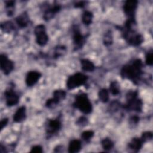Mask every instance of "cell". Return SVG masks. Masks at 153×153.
<instances>
[{
  "label": "cell",
  "instance_id": "6da1fadb",
  "mask_svg": "<svg viewBox=\"0 0 153 153\" xmlns=\"http://www.w3.org/2000/svg\"><path fill=\"white\" fill-rule=\"evenodd\" d=\"M143 63L141 60L136 59L131 64H128L123 67L121 70V75L123 78L131 80L133 82H137L142 74Z\"/></svg>",
  "mask_w": 153,
  "mask_h": 153
},
{
  "label": "cell",
  "instance_id": "7a4b0ae2",
  "mask_svg": "<svg viewBox=\"0 0 153 153\" xmlns=\"http://www.w3.org/2000/svg\"><path fill=\"white\" fill-rule=\"evenodd\" d=\"M73 105L84 114H90L92 111L91 103L85 93L78 94L75 97Z\"/></svg>",
  "mask_w": 153,
  "mask_h": 153
},
{
  "label": "cell",
  "instance_id": "3957f363",
  "mask_svg": "<svg viewBox=\"0 0 153 153\" xmlns=\"http://www.w3.org/2000/svg\"><path fill=\"white\" fill-rule=\"evenodd\" d=\"M127 103L124 106L126 109L140 112L142 109V102L137 98V93L135 91H130L126 94Z\"/></svg>",
  "mask_w": 153,
  "mask_h": 153
},
{
  "label": "cell",
  "instance_id": "277c9868",
  "mask_svg": "<svg viewBox=\"0 0 153 153\" xmlns=\"http://www.w3.org/2000/svg\"><path fill=\"white\" fill-rule=\"evenodd\" d=\"M123 35L128 44L133 46H137L143 41V36L137 33L134 29L123 28Z\"/></svg>",
  "mask_w": 153,
  "mask_h": 153
},
{
  "label": "cell",
  "instance_id": "5b68a950",
  "mask_svg": "<svg viewBox=\"0 0 153 153\" xmlns=\"http://www.w3.org/2000/svg\"><path fill=\"white\" fill-rule=\"evenodd\" d=\"M88 77L87 75L82 73H76L71 75L66 82V86L68 89L71 90L84 85L87 81Z\"/></svg>",
  "mask_w": 153,
  "mask_h": 153
},
{
  "label": "cell",
  "instance_id": "8992f818",
  "mask_svg": "<svg viewBox=\"0 0 153 153\" xmlns=\"http://www.w3.org/2000/svg\"><path fill=\"white\" fill-rule=\"evenodd\" d=\"M36 41L40 46L45 45L48 41V36L45 32V27L43 25H37L34 30Z\"/></svg>",
  "mask_w": 153,
  "mask_h": 153
},
{
  "label": "cell",
  "instance_id": "52a82bcc",
  "mask_svg": "<svg viewBox=\"0 0 153 153\" xmlns=\"http://www.w3.org/2000/svg\"><path fill=\"white\" fill-rule=\"evenodd\" d=\"M137 6V1L136 0H128L125 2L123 5V10L128 19H134Z\"/></svg>",
  "mask_w": 153,
  "mask_h": 153
},
{
  "label": "cell",
  "instance_id": "ba28073f",
  "mask_svg": "<svg viewBox=\"0 0 153 153\" xmlns=\"http://www.w3.org/2000/svg\"><path fill=\"white\" fill-rule=\"evenodd\" d=\"M0 66L5 75H8L14 69L13 62L9 60L6 55L2 54L0 56Z\"/></svg>",
  "mask_w": 153,
  "mask_h": 153
},
{
  "label": "cell",
  "instance_id": "9c48e42d",
  "mask_svg": "<svg viewBox=\"0 0 153 153\" xmlns=\"http://www.w3.org/2000/svg\"><path fill=\"white\" fill-rule=\"evenodd\" d=\"M6 104L8 106H13L18 103L19 97L12 88H8L4 93Z\"/></svg>",
  "mask_w": 153,
  "mask_h": 153
},
{
  "label": "cell",
  "instance_id": "30bf717a",
  "mask_svg": "<svg viewBox=\"0 0 153 153\" xmlns=\"http://www.w3.org/2000/svg\"><path fill=\"white\" fill-rule=\"evenodd\" d=\"M73 41L76 48L82 47L84 44V38L77 27H75L73 29Z\"/></svg>",
  "mask_w": 153,
  "mask_h": 153
},
{
  "label": "cell",
  "instance_id": "8fae6325",
  "mask_svg": "<svg viewBox=\"0 0 153 153\" xmlns=\"http://www.w3.org/2000/svg\"><path fill=\"white\" fill-rule=\"evenodd\" d=\"M41 74L37 71H30L26 77V83L27 86L31 87L35 85L39 79Z\"/></svg>",
  "mask_w": 153,
  "mask_h": 153
},
{
  "label": "cell",
  "instance_id": "7c38bea8",
  "mask_svg": "<svg viewBox=\"0 0 153 153\" xmlns=\"http://www.w3.org/2000/svg\"><path fill=\"white\" fill-rule=\"evenodd\" d=\"M61 126V123L59 120H50L46 128L47 133L50 134H54L60 129Z\"/></svg>",
  "mask_w": 153,
  "mask_h": 153
},
{
  "label": "cell",
  "instance_id": "4fadbf2b",
  "mask_svg": "<svg viewBox=\"0 0 153 153\" xmlns=\"http://www.w3.org/2000/svg\"><path fill=\"white\" fill-rule=\"evenodd\" d=\"M60 6L59 5H54L53 7H51L47 9L44 13L43 17L45 20H49L51 19L54 15L60 11Z\"/></svg>",
  "mask_w": 153,
  "mask_h": 153
},
{
  "label": "cell",
  "instance_id": "5bb4252c",
  "mask_svg": "<svg viewBox=\"0 0 153 153\" xmlns=\"http://www.w3.org/2000/svg\"><path fill=\"white\" fill-rule=\"evenodd\" d=\"M26 118V108L21 106L17 109L13 116V121L16 123H20Z\"/></svg>",
  "mask_w": 153,
  "mask_h": 153
},
{
  "label": "cell",
  "instance_id": "9a60e30c",
  "mask_svg": "<svg viewBox=\"0 0 153 153\" xmlns=\"http://www.w3.org/2000/svg\"><path fill=\"white\" fill-rule=\"evenodd\" d=\"M143 142L140 138L134 137L128 143V147L130 149L134 152H138L142 148Z\"/></svg>",
  "mask_w": 153,
  "mask_h": 153
},
{
  "label": "cell",
  "instance_id": "2e32d148",
  "mask_svg": "<svg viewBox=\"0 0 153 153\" xmlns=\"http://www.w3.org/2000/svg\"><path fill=\"white\" fill-rule=\"evenodd\" d=\"M81 149V143L79 140L74 139L70 142L68 146V151L71 153L78 152Z\"/></svg>",
  "mask_w": 153,
  "mask_h": 153
},
{
  "label": "cell",
  "instance_id": "e0dca14e",
  "mask_svg": "<svg viewBox=\"0 0 153 153\" xmlns=\"http://www.w3.org/2000/svg\"><path fill=\"white\" fill-rule=\"evenodd\" d=\"M16 21L19 26L20 27H25L27 26L29 18L26 13H23L16 19Z\"/></svg>",
  "mask_w": 153,
  "mask_h": 153
},
{
  "label": "cell",
  "instance_id": "ac0fdd59",
  "mask_svg": "<svg viewBox=\"0 0 153 153\" xmlns=\"http://www.w3.org/2000/svg\"><path fill=\"white\" fill-rule=\"evenodd\" d=\"M81 64L82 70L85 71L91 72L94 69V64L88 59H82L81 60Z\"/></svg>",
  "mask_w": 153,
  "mask_h": 153
},
{
  "label": "cell",
  "instance_id": "d6986e66",
  "mask_svg": "<svg viewBox=\"0 0 153 153\" xmlns=\"http://www.w3.org/2000/svg\"><path fill=\"white\" fill-rule=\"evenodd\" d=\"M100 100L103 103H106L109 100V93L106 88L101 89L98 93Z\"/></svg>",
  "mask_w": 153,
  "mask_h": 153
},
{
  "label": "cell",
  "instance_id": "ffe728a7",
  "mask_svg": "<svg viewBox=\"0 0 153 153\" xmlns=\"http://www.w3.org/2000/svg\"><path fill=\"white\" fill-rule=\"evenodd\" d=\"M1 27L4 32L10 33L14 29V25L12 22L10 21H7L1 24Z\"/></svg>",
  "mask_w": 153,
  "mask_h": 153
},
{
  "label": "cell",
  "instance_id": "44dd1931",
  "mask_svg": "<svg viewBox=\"0 0 153 153\" xmlns=\"http://www.w3.org/2000/svg\"><path fill=\"white\" fill-rule=\"evenodd\" d=\"M92 19H93L92 13L86 11L83 13L82 16V21L85 25H90L92 22Z\"/></svg>",
  "mask_w": 153,
  "mask_h": 153
},
{
  "label": "cell",
  "instance_id": "7402d4cb",
  "mask_svg": "<svg viewBox=\"0 0 153 153\" xmlns=\"http://www.w3.org/2000/svg\"><path fill=\"white\" fill-rule=\"evenodd\" d=\"M66 92L63 90H56L53 92V97L59 102L63 100L66 97Z\"/></svg>",
  "mask_w": 153,
  "mask_h": 153
},
{
  "label": "cell",
  "instance_id": "603a6c76",
  "mask_svg": "<svg viewBox=\"0 0 153 153\" xmlns=\"http://www.w3.org/2000/svg\"><path fill=\"white\" fill-rule=\"evenodd\" d=\"M101 144L103 148L106 151L111 150L114 146V143L109 138L103 139L101 142Z\"/></svg>",
  "mask_w": 153,
  "mask_h": 153
},
{
  "label": "cell",
  "instance_id": "cb8c5ba5",
  "mask_svg": "<svg viewBox=\"0 0 153 153\" xmlns=\"http://www.w3.org/2000/svg\"><path fill=\"white\" fill-rule=\"evenodd\" d=\"M109 90L113 95H117L120 92V85L118 82L113 81L109 86Z\"/></svg>",
  "mask_w": 153,
  "mask_h": 153
},
{
  "label": "cell",
  "instance_id": "d4e9b609",
  "mask_svg": "<svg viewBox=\"0 0 153 153\" xmlns=\"http://www.w3.org/2000/svg\"><path fill=\"white\" fill-rule=\"evenodd\" d=\"M5 7L7 9V13L8 16H10L13 15V9H14V5L15 4V2L14 1H8L5 2Z\"/></svg>",
  "mask_w": 153,
  "mask_h": 153
},
{
  "label": "cell",
  "instance_id": "484cf974",
  "mask_svg": "<svg viewBox=\"0 0 153 153\" xmlns=\"http://www.w3.org/2000/svg\"><path fill=\"white\" fill-rule=\"evenodd\" d=\"M103 42L105 45H109L112 43V35L111 31L106 32L103 38Z\"/></svg>",
  "mask_w": 153,
  "mask_h": 153
},
{
  "label": "cell",
  "instance_id": "4316f807",
  "mask_svg": "<svg viewBox=\"0 0 153 153\" xmlns=\"http://www.w3.org/2000/svg\"><path fill=\"white\" fill-rule=\"evenodd\" d=\"M93 135H94V132L93 131L87 130L82 133L81 137L83 140L85 141H88L93 137Z\"/></svg>",
  "mask_w": 153,
  "mask_h": 153
},
{
  "label": "cell",
  "instance_id": "83f0119b",
  "mask_svg": "<svg viewBox=\"0 0 153 153\" xmlns=\"http://www.w3.org/2000/svg\"><path fill=\"white\" fill-rule=\"evenodd\" d=\"M152 138V134L150 131H146L142 133L141 136V140L143 142H146L148 141H149Z\"/></svg>",
  "mask_w": 153,
  "mask_h": 153
},
{
  "label": "cell",
  "instance_id": "f1b7e54d",
  "mask_svg": "<svg viewBox=\"0 0 153 153\" xmlns=\"http://www.w3.org/2000/svg\"><path fill=\"white\" fill-rule=\"evenodd\" d=\"M59 102L56 100L54 97L49 99L47 100L46 103H45V105L47 108H53L54 107H55Z\"/></svg>",
  "mask_w": 153,
  "mask_h": 153
},
{
  "label": "cell",
  "instance_id": "f546056e",
  "mask_svg": "<svg viewBox=\"0 0 153 153\" xmlns=\"http://www.w3.org/2000/svg\"><path fill=\"white\" fill-rule=\"evenodd\" d=\"M146 63L148 65L151 66L153 63V54H152V50L148 52L146 56V60H145Z\"/></svg>",
  "mask_w": 153,
  "mask_h": 153
},
{
  "label": "cell",
  "instance_id": "4dcf8cb0",
  "mask_svg": "<svg viewBox=\"0 0 153 153\" xmlns=\"http://www.w3.org/2000/svg\"><path fill=\"white\" fill-rule=\"evenodd\" d=\"M65 50V48H63V46H61L60 47H58V48H56V51H55V53H54V57H59L60 56H61L62 54V53L64 52Z\"/></svg>",
  "mask_w": 153,
  "mask_h": 153
},
{
  "label": "cell",
  "instance_id": "1f68e13d",
  "mask_svg": "<svg viewBox=\"0 0 153 153\" xmlns=\"http://www.w3.org/2000/svg\"><path fill=\"white\" fill-rule=\"evenodd\" d=\"M30 152L35 153H41L42 152V148L39 145H35L32 148Z\"/></svg>",
  "mask_w": 153,
  "mask_h": 153
},
{
  "label": "cell",
  "instance_id": "d6a6232c",
  "mask_svg": "<svg viewBox=\"0 0 153 153\" xmlns=\"http://www.w3.org/2000/svg\"><path fill=\"white\" fill-rule=\"evenodd\" d=\"M8 121V118H4L1 121V130H2L7 124Z\"/></svg>",
  "mask_w": 153,
  "mask_h": 153
},
{
  "label": "cell",
  "instance_id": "836d02e7",
  "mask_svg": "<svg viewBox=\"0 0 153 153\" xmlns=\"http://www.w3.org/2000/svg\"><path fill=\"white\" fill-rule=\"evenodd\" d=\"M78 124H81V125H85V124H87V118H84V117H81L78 119Z\"/></svg>",
  "mask_w": 153,
  "mask_h": 153
},
{
  "label": "cell",
  "instance_id": "e575fe53",
  "mask_svg": "<svg viewBox=\"0 0 153 153\" xmlns=\"http://www.w3.org/2000/svg\"><path fill=\"white\" fill-rule=\"evenodd\" d=\"M139 117H137V116H134V117H132L131 118H130V120L133 122V123H135L136 124L138 121H139Z\"/></svg>",
  "mask_w": 153,
  "mask_h": 153
},
{
  "label": "cell",
  "instance_id": "d590c367",
  "mask_svg": "<svg viewBox=\"0 0 153 153\" xmlns=\"http://www.w3.org/2000/svg\"><path fill=\"white\" fill-rule=\"evenodd\" d=\"M75 7H82L84 6V2H79L75 4Z\"/></svg>",
  "mask_w": 153,
  "mask_h": 153
}]
</instances>
